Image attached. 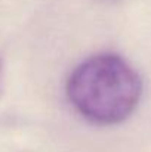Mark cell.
I'll use <instances>...</instances> for the list:
<instances>
[{
    "label": "cell",
    "mask_w": 151,
    "mask_h": 152,
    "mask_svg": "<svg viewBox=\"0 0 151 152\" xmlns=\"http://www.w3.org/2000/svg\"><path fill=\"white\" fill-rule=\"evenodd\" d=\"M67 96L86 120L111 126L129 118L142 96V78L117 53H98L79 64L67 80Z\"/></svg>",
    "instance_id": "1"
},
{
    "label": "cell",
    "mask_w": 151,
    "mask_h": 152,
    "mask_svg": "<svg viewBox=\"0 0 151 152\" xmlns=\"http://www.w3.org/2000/svg\"><path fill=\"white\" fill-rule=\"evenodd\" d=\"M3 92V64H1V59H0V95Z\"/></svg>",
    "instance_id": "2"
}]
</instances>
